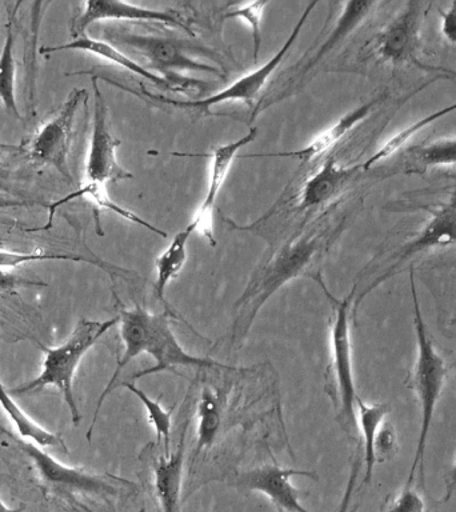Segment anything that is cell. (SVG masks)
<instances>
[{
    "mask_svg": "<svg viewBox=\"0 0 456 512\" xmlns=\"http://www.w3.org/2000/svg\"><path fill=\"white\" fill-rule=\"evenodd\" d=\"M175 316L174 311L164 310L160 314H151L139 304L134 308L120 306L118 316L120 323V339L123 343V352L116 364L114 374L108 380L106 388L99 396L98 403L92 418L91 426L87 431V439L90 442L94 432L96 420L104 400L115 390L116 383L124 368L138 356L147 354L155 360V366L147 368L132 375V379H140L143 376L159 374L162 371H176L178 367L194 368H223V370H234L226 364L216 362L210 358H200L188 354L170 327V318Z\"/></svg>",
    "mask_w": 456,
    "mask_h": 512,
    "instance_id": "1",
    "label": "cell"
},
{
    "mask_svg": "<svg viewBox=\"0 0 456 512\" xmlns=\"http://www.w3.org/2000/svg\"><path fill=\"white\" fill-rule=\"evenodd\" d=\"M118 323V316L107 320L79 319L74 330L62 344L44 348L42 370L39 375L19 384L18 387L11 388V394L27 395L48 387L56 388L62 394L64 403L70 411L72 424L78 426L82 416L74 392L76 370L87 352Z\"/></svg>",
    "mask_w": 456,
    "mask_h": 512,
    "instance_id": "2",
    "label": "cell"
},
{
    "mask_svg": "<svg viewBox=\"0 0 456 512\" xmlns=\"http://www.w3.org/2000/svg\"><path fill=\"white\" fill-rule=\"evenodd\" d=\"M319 238L304 236L284 244L276 251L240 296L236 318L232 326V343L239 344L251 330L252 323L267 300L288 282L307 275L310 266L319 254Z\"/></svg>",
    "mask_w": 456,
    "mask_h": 512,
    "instance_id": "3",
    "label": "cell"
},
{
    "mask_svg": "<svg viewBox=\"0 0 456 512\" xmlns=\"http://www.w3.org/2000/svg\"><path fill=\"white\" fill-rule=\"evenodd\" d=\"M410 286L412 304H414L416 344H418L412 384H414V390L419 400L420 426L418 443H416L407 484L412 483L418 471L420 478L423 479L428 435H430L432 420H434L447 378L446 363L439 352L435 350L431 339L428 338L426 323H424L422 311H420L418 292H416L414 268H410Z\"/></svg>",
    "mask_w": 456,
    "mask_h": 512,
    "instance_id": "4",
    "label": "cell"
},
{
    "mask_svg": "<svg viewBox=\"0 0 456 512\" xmlns=\"http://www.w3.org/2000/svg\"><path fill=\"white\" fill-rule=\"evenodd\" d=\"M8 435L31 460L43 490L56 498L67 502H78L79 498L110 499L122 494L124 487H134V484L115 476L92 474L82 468L66 466L36 444L19 439L18 435Z\"/></svg>",
    "mask_w": 456,
    "mask_h": 512,
    "instance_id": "5",
    "label": "cell"
},
{
    "mask_svg": "<svg viewBox=\"0 0 456 512\" xmlns=\"http://www.w3.org/2000/svg\"><path fill=\"white\" fill-rule=\"evenodd\" d=\"M316 4L318 3L314 2L308 4L306 10H304L302 16H300L298 23L295 24L294 30H292L290 35H288L286 42L283 43V46L279 48V51L276 52V54L272 56L267 63H264L263 66L251 71L250 74L244 75L242 78L235 80L231 86L224 88V90L218 92V94L208 96V98L180 102V100L166 98V96L152 95L151 92L147 91H132L130 88L122 86V84L112 82L110 79H103L106 80L107 83H111L116 87L122 88L124 91L131 92V94L144 96V98L150 99L152 102L168 104V106L175 108H191V110H200L206 112V114H210L211 107L218 106V104L222 103L246 102L251 104L254 102V99L258 98L260 91L266 87L268 79L271 78L276 68L282 64L284 58L288 55V52H290L291 48L294 47L296 39L299 38L300 32H302L308 16H310L311 12L314 11Z\"/></svg>",
    "mask_w": 456,
    "mask_h": 512,
    "instance_id": "6",
    "label": "cell"
},
{
    "mask_svg": "<svg viewBox=\"0 0 456 512\" xmlns=\"http://www.w3.org/2000/svg\"><path fill=\"white\" fill-rule=\"evenodd\" d=\"M112 38L142 54L148 60V64L160 75H163V78L167 79L178 91H186L187 88L202 87L200 84H206L199 82V80L183 78L179 74L180 71L222 74L218 67L198 62V60L192 58L191 54H194L195 51L206 52V50L200 47H192L187 42L123 31L119 34H112Z\"/></svg>",
    "mask_w": 456,
    "mask_h": 512,
    "instance_id": "7",
    "label": "cell"
},
{
    "mask_svg": "<svg viewBox=\"0 0 456 512\" xmlns=\"http://www.w3.org/2000/svg\"><path fill=\"white\" fill-rule=\"evenodd\" d=\"M430 4L423 2H407L403 10L391 20L386 28L376 38V52L383 62L392 66L411 64L419 70L442 72L454 76L456 72L448 68L435 67L424 63L420 54V28L426 18Z\"/></svg>",
    "mask_w": 456,
    "mask_h": 512,
    "instance_id": "8",
    "label": "cell"
},
{
    "mask_svg": "<svg viewBox=\"0 0 456 512\" xmlns=\"http://www.w3.org/2000/svg\"><path fill=\"white\" fill-rule=\"evenodd\" d=\"M88 98L90 96L84 88L72 90L68 94L66 102L60 107L58 114L48 120L36 132L27 148H24V151H27L32 159L54 167L63 178L70 182H72V175L67 159L71 150L76 115H78L82 103H87Z\"/></svg>",
    "mask_w": 456,
    "mask_h": 512,
    "instance_id": "9",
    "label": "cell"
},
{
    "mask_svg": "<svg viewBox=\"0 0 456 512\" xmlns=\"http://www.w3.org/2000/svg\"><path fill=\"white\" fill-rule=\"evenodd\" d=\"M355 291V290H354ZM354 291L343 300H335L331 326V367L340 404V418L350 426L356 422L354 366H352L351 302Z\"/></svg>",
    "mask_w": 456,
    "mask_h": 512,
    "instance_id": "10",
    "label": "cell"
},
{
    "mask_svg": "<svg viewBox=\"0 0 456 512\" xmlns=\"http://www.w3.org/2000/svg\"><path fill=\"white\" fill-rule=\"evenodd\" d=\"M98 76L92 75V90H94V122L90 151L86 164L87 183L99 184L106 187L108 183L134 178V175L124 170L116 159V148L122 144L114 138L108 126V108L98 84Z\"/></svg>",
    "mask_w": 456,
    "mask_h": 512,
    "instance_id": "11",
    "label": "cell"
},
{
    "mask_svg": "<svg viewBox=\"0 0 456 512\" xmlns=\"http://www.w3.org/2000/svg\"><path fill=\"white\" fill-rule=\"evenodd\" d=\"M112 20L160 23L194 35L190 22L179 11L154 10V8L136 6V4L118 2V0H90L84 3L82 12L72 24V35L79 38L91 24L112 22Z\"/></svg>",
    "mask_w": 456,
    "mask_h": 512,
    "instance_id": "12",
    "label": "cell"
},
{
    "mask_svg": "<svg viewBox=\"0 0 456 512\" xmlns=\"http://www.w3.org/2000/svg\"><path fill=\"white\" fill-rule=\"evenodd\" d=\"M256 135H258V128L252 127L243 138L215 147L212 154L207 155L208 158L211 159V166L206 198H204L202 206L199 207L194 219H192V222L188 224V226L191 227L192 231L198 232V234L204 236V238L211 243V246H216L214 236V210L219 192L222 190L228 174H230L232 163H234L239 151L254 142Z\"/></svg>",
    "mask_w": 456,
    "mask_h": 512,
    "instance_id": "13",
    "label": "cell"
},
{
    "mask_svg": "<svg viewBox=\"0 0 456 512\" xmlns=\"http://www.w3.org/2000/svg\"><path fill=\"white\" fill-rule=\"evenodd\" d=\"M294 476L316 478L314 471L292 470L278 464H266L244 472L236 479V483L244 490L268 496L275 507L283 508L286 512H310L299 502V492L291 482Z\"/></svg>",
    "mask_w": 456,
    "mask_h": 512,
    "instance_id": "14",
    "label": "cell"
},
{
    "mask_svg": "<svg viewBox=\"0 0 456 512\" xmlns=\"http://www.w3.org/2000/svg\"><path fill=\"white\" fill-rule=\"evenodd\" d=\"M456 243V192L452 196L450 202L444 203L442 207L432 214L430 220L418 235L410 242L403 244L398 254L395 255V262L388 268L386 274L376 284L382 283L388 276L394 274L396 268L402 266L406 260L414 258V256L422 254V252L430 251L432 248L452 246Z\"/></svg>",
    "mask_w": 456,
    "mask_h": 512,
    "instance_id": "15",
    "label": "cell"
},
{
    "mask_svg": "<svg viewBox=\"0 0 456 512\" xmlns=\"http://www.w3.org/2000/svg\"><path fill=\"white\" fill-rule=\"evenodd\" d=\"M382 99V96H379V98L372 99L370 102L348 111L338 122L332 124L327 130L320 132L318 136L312 139L310 144L300 148V150L275 152V154L242 155L240 158H295L304 164L314 162V160L320 158L324 152L336 146L348 132L354 130L363 120H366L371 112L375 110L376 106L382 102Z\"/></svg>",
    "mask_w": 456,
    "mask_h": 512,
    "instance_id": "16",
    "label": "cell"
},
{
    "mask_svg": "<svg viewBox=\"0 0 456 512\" xmlns=\"http://www.w3.org/2000/svg\"><path fill=\"white\" fill-rule=\"evenodd\" d=\"M362 170V164L351 167L340 166L336 159L331 156L323 163L319 171H316L304 183L302 192H300V210H312V208L331 202Z\"/></svg>",
    "mask_w": 456,
    "mask_h": 512,
    "instance_id": "17",
    "label": "cell"
},
{
    "mask_svg": "<svg viewBox=\"0 0 456 512\" xmlns=\"http://www.w3.org/2000/svg\"><path fill=\"white\" fill-rule=\"evenodd\" d=\"M186 431L187 427L180 436L178 448L171 451L170 455H160L152 466V479L160 512H180Z\"/></svg>",
    "mask_w": 456,
    "mask_h": 512,
    "instance_id": "18",
    "label": "cell"
},
{
    "mask_svg": "<svg viewBox=\"0 0 456 512\" xmlns=\"http://www.w3.org/2000/svg\"><path fill=\"white\" fill-rule=\"evenodd\" d=\"M63 50L90 52L92 55L99 56V58L107 60V62L124 68V70L131 72V74L142 76V78L147 79L148 82H151L156 87L163 88V90L178 91L163 76L156 75L154 72L147 70V68L140 66V64L128 58L127 55H124L122 51H119L118 48L112 46V44L103 42V40L88 38L86 35L79 36V38L71 40L70 43L60 44V46L42 47L39 52L43 55H50Z\"/></svg>",
    "mask_w": 456,
    "mask_h": 512,
    "instance_id": "19",
    "label": "cell"
},
{
    "mask_svg": "<svg viewBox=\"0 0 456 512\" xmlns=\"http://www.w3.org/2000/svg\"><path fill=\"white\" fill-rule=\"evenodd\" d=\"M378 2H347L343 4L336 26L332 28L328 38L324 40L319 50L311 56L307 63L300 68L299 76H304L312 70L327 54L348 38L372 14Z\"/></svg>",
    "mask_w": 456,
    "mask_h": 512,
    "instance_id": "20",
    "label": "cell"
},
{
    "mask_svg": "<svg viewBox=\"0 0 456 512\" xmlns=\"http://www.w3.org/2000/svg\"><path fill=\"white\" fill-rule=\"evenodd\" d=\"M0 407L11 419L18 431L19 438L34 443L43 450L44 448H56V450L67 451L66 443L59 435L46 430L23 411V408L12 398L10 390H7L2 380H0Z\"/></svg>",
    "mask_w": 456,
    "mask_h": 512,
    "instance_id": "21",
    "label": "cell"
},
{
    "mask_svg": "<svg viewBox=\"0 0 456 512\" xmlns=\"http://www.w3.org/2000/svg\"><path fill=\"white\" fill-rule=\"evenodd\" d=\"M194 234L190 226L186 230L178 232L168 244L166 250L155 260L156 280L155 294L164 306V310L172 311L166 302V288L183 270L187 262V243L190 236Z\"/></svg>",
    "mask_w": 456,
    "mask_h": 512,
    "instance_id": "22",
    "label": "cell"
},
{
    "mask_svg": "<svg viewBox=\"0 0 456 512\" xmlns=\"http://www.w3.org/2000/svg\"><path fill=\"white\" fill-rule=\"evenodd\" d=\"M22 3H16L14 7L8 8V20L6 39L2 52H0V100L8 114L15 116L16 119H22L20 116L18 103L15 96V18L16 12Z\"/></svg>",
    "mask_w": 456,
    "mask_h": 512,
    "instance_id": "23",
    "label": "cell"
},
{
    "mask_svg": "<svg viewBox=\"0 0 456 512\" xmlns=\"http://www.w3.org/2000/svg\"><path fill=\"white\" fill-rule=\"evenodd\" d=\"M388 412H390V406L386 403L368 404L364 403L359 396L356 399L355 415H358L356 420H358L363 435L364 464H366L364 483L370 482L375 464L378 462L375 452L376 436H378Z\"/></svg>",
    "mask_w": 456,
    "mask_h": 512,
    "instance_id": "24",
    "label": "cell"
},
{
    "mask_svg": "<svg viewBox=\"0 0 456 512\" xmlns=\"http://www.w3.org/2000/svg\"><path fill=\"white\" fill-rule=\"evenodd\" d=\"M196 416H198V432H196L194 459L207 448L214 446L218 439L220 424H222V403L219 395L210 387H204L200 392Z\"/></svg>",
    "mask_w": 456,
    "mask_h": 512,
    "instance_id": "25",
    "label": "cell"
},
{
    "mask_svg": "<svg viewBox=\"0 0 456 512\" xmlns=\"http://www.w3.org/2000/svg\"><path fill=\"white\" fill-rule=\"evenodd\" d=\"M454 111H456V102L448 104V106L443 107L442 110L431 112V114L423 116V118L416 120V122L410 124V126L404 127L402 131L388 139L374 155L370 156V158L362 164L363 171H368L370 168L374 167L375 164L390 158V156L402 150L404 144L414 138L415 135H418L424 128L431 126L436 120L446 118L447 115L452 114Z\"/></svg>",
    "mask_w": 456,
    "mask_h": 512,
    "instance_id": "26",
    "label": "cell"
},
{
    "mask_svg": "<svg viewBox=\"0 0 456 512\" xmlns=\"http://www.w3.org/2000/svg\"><path fill=\"white\" fill-rule=\"evenodd\" d=\"M82 196H86V198L90 199L92 203L100 208H106V210L115 212V214L122 216V218L130 220L132 223L139 224V226L146 227L147 230L155 232V234L162 236V238H167L166 232L147 223L146 220L139 218L134 212L128 211L126 208L120 207L118 204L112 202V200L108 198L106 187L92 183H87L86 186L80 188V190L72 192V194L67 195L66 198L60 199L59 202L52 204L50 207V218H48V223L47 226L44 227V230L51 227L52 216H54V212L60 204L71 202L72 199L82 198Z\"/></svg>",
    "mask_w": 456,
    "mask_h": 512,
    "instance_id": "27",
    "label": "cell"
},
{
    "mask_svg": "<svg viewBox=\"0 0 456 512\" xmlns=\"http://www.w3.org/2000/svg\"><path fill=\"white\" fill-rule=\"evenodd\" d=\"M120 387L127 388L128 391L132 392V395H135L142 402L144 408H146L148 420H150L151 426L154 427L156 432V440H158V443L164 442V455H170L171 410L167 411L158 400L151 399L134 382L120 383Z\"/></svg>",
    "mask_w": 456,
    "mask_h": 512,
    "instance_id": "28",
    "label": "cell"
},
{
    "mask_svg": "<svg viewBox=\"0 0 456 512\" xmlns=\"http://www.w3.org/2000/svg\"><path fill=\"white\" fill-rule=\"evenodd\" d=\"M416 166L422 170L434 167L456 166V138H443L411 148Z\"/></svg>",
    "mask_w": 456,
    "mask_h": 512,
    "instance_id": "29",
    "label": "cell"
},
{
    "mask_svg": "<svg viewBox=\"0 0 456 512\" xmlns=\"http://www.w3.org/2000/svg\"><path fill=\"white\" fill-rule=\"evenodd\" d=\"M46 260H68V262H82L94 264L103 268L108 274H111L107 263L99 259L86 258L83 255L62 254V252H47L46 250H36L34 252H15L0 251V268H15L23 266L26 263L46 262Z\"/></svg>",
    "mask_w": 456,
    "mask_h": 512,
    "instance_id": "30",
    "label": "cell"
},
{
    "mask_svg": "<svg viewBox=\"0 0 456 512\" xmlns=\"http://www.w3.org/2000/svg\"><path fill=\"white\" fill-rule=\"evenodd\" d=\"M268 2H255L242 4L232 8L227 12L226 18L242 19L251 27L252 40H254V62H258L260 44H262V32H260V23H262V16L264 8Z\"/></svg>",
    "mask_w": 456,
    "mask_h": 512,
    "instance_id": "31",
    "label": "cell"
},
{
    "mask_svg": "<svg viewBox=\"0 0 456 512\" xmlns=\"http://www.w3.org/2000/svg\"><path fill=\"white\" fill-rule=\"evenodd\" d=\"M387 512H426V503L418 491L406 484L394 502L388 506Z\"/></svg>",
    "mask_w": 456,
    "mask_h": 512,
    "instance_id": "32",
    "label": "cell"
},
{
    "mask_svg": "<svg viewBox=\"0 0 456 512\" xmlns=\"http://www.w3.org/2000/svg\"><path fill=\"white\" fill-rule=\"evenodd\" d=\"M35 286L42 287L46 286V284L43 282H36V280L23 278V276L11 274V272L4 271L0 268V292H12L18 290V288Z\"/></svg>",
    "mask_w": 456,
    "mask_h": 512,
    "instance_id": "33",
    "label": "cell"
},
{
    "mask_svg": "<svg viewBox=\"0 0 456 512\" xmlns=\"http://www.w3.org/2000/svg\"><path fill=\"white\" fill-rule=\"evenodd\" d=\"M396 447L395 432L392 428L383 426L380 427L378 436H376L375 452L376 459L382 458V456H391L394 454Z\"/></svg>",
    "mask_w": 456,
    "mask_h": 512,
    "instance_id": "34",
    "label": "cell"
},
{
    "mask_svg": "<svg viewBox=\"0 0 456 512\" xmlns=\"http://www.w3.org/2000/svg\"><path fill=\"white\" fill-rule=\"evenodd\" d=\"M442 16V34L451 44H456V0L447 10L440 11Z\"/></svg>",
    "mask_w": 456,
    "mask_h": 512,
    "instance_id": "35",
    "label": "cell"
},
{
    "mask_svg": "<svg viewBox=\"0 0 456 512\" xmlns=\"http://www.w3.org/2000/svg\"><path fill=\"white\" fill-rule=\"evenodd\" d=\"M360 470V458L359 455H356V459L354 463H352L350 478H348L346 490H344L342 502H340L338 512H348V508H350V503L352 499V494H354L356 479H358Z\"/></svg>",
    "mask_w": 456,
    "mask_h": 512,
    "instance_id": "36",
    "label": "cell"
},
{
    "mask_svg": "<svg viewBox=\"0 0 456 512\" xmlns=\"http://www.w3.org/2000/svg\"><path fill=\"white\" fill-rule=\"evenodd\" d=\"M27 510L26 504L22 503L16 507H8L4 504L2 494H0V512H24Z\"/></svg>",
    "mask_w": 456,
    "mask_h": 512,
    "instance_id": "37",
    "label": "cell"
},
{
    "mask_svg": "<svg viewBox=\"0 0 456 512\" xmlns=\"http://www.w3.org/2000/svg\"><path fill=\"white\" fill-rule=\"evenodd\" d=\"M456 487V462L454 466H452L450 475H448V484H447V498L450 496L451 492L454 491Z\"/></svg>",
    "mask_w": 456,
    "mask_h": 512,
    "instance_id": "38",
    "label": "cell"
},
{
    "mask_svg": "<svg viewBox=\"0 0 456 512\" xmlns=\"http://www.w3.org/2000/svg\"><path fill=\"white\" fill-rule=\"evenodd\" d=\"M24 151L22 147L8 146V144L0 143V152Z\"/></svg>",
    "mask_w": 456,
    "mask_h": 512,
    "instance_id": "39",
    "label": "cell"
},
{
    "mask_svg": "<svg viewBox=\"0 0 456 512\" xmlns=\"http://www.w3.org/2000/svg\"><path fill=\"white\" fill-rule=\"evenodd\" d=\"M276 511H278V512H286V511L283 510V508H279V507H276Z\"/></svg>",
    "mask_w": 456,
    "mask_h": 512,
    "instance_id": "40",
    "label": "cell"
},
{
    "mask_svg": "<svg viewBox=\"0 0 456 512\" xmlns=\"http://www.w3.org/2000/svg\"><path fill=\"white\" fill-rule=\"evenodd\" d=\"M138 512H146V510H144V508H142V510H139Z\"/></svg>",
    "mask_w": 456,
    "mask_h": 512,
    "instance_id": "41",
    "label": "cell"
}]
</instances>
